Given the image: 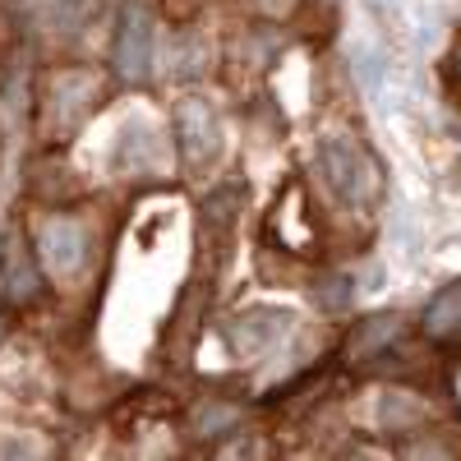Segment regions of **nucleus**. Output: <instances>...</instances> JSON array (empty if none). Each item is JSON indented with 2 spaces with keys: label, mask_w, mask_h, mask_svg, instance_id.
Instances as JSON below:
<instances>
[{
  "label": "nucleus",
  "mask_w": 461,
  "mask_h": 461,
  "mask_svg": "<svg viewBox=\"0 0 461 461\" xmlns=\"http://www.w3.org/2000/svg\"><path fill=\"white\" fill-rule=\"evenodd\" d=\"M452 60H456V79H461V47H456V56H452Z\"/></svg>",
  "instance_id": "obj_16"
},
{
  "label": "nucleus",
  "mask_w": 461,
  "mask_h": 461,
  "mask_svg": "<svg viewBox=\"0 0 461 461\" xmlns=\"http://www.w3.org/2000/svg\"><path fill=\"white\" fill-rule=\"evenodd\" d=\"M5 254H10V249H5V236H0V263H5Z\"/></svg>",
  "instance_id": "obj_17"
},
{
  "label": "nucleus",
  "mask_w": 461,
  "mask_h": 461,
  "mask_svg": "<svg viewBox=\"0 0 461 461\" xmlns=\"http://www.w3.org/2000/svg\"><path fill=\"white\" fill-rule=\"evenodd\" d=\"M240 203H245V185H221L217 194H208L203 208H199V240H203V249H208L212 263L226 254V240L236 236Z\"/></svg>",
  "instance_id": "obj_6"
},
{
  "label": "nucleus",
  "mask_w": 461,
  "mask_h": 461,
  "mask_svg": "<svg viewBox=\"0 0 461 461\" xmlns=\"http://www.w3.org/2000/svg\"><path fill=\"white\" fill-rule=\"evenodd\" d=\"M420 420H425V406H420L411 393H383V402H378V425L383 429L411 434V429H420Z\"/></svg>",
  "instance_id": "obj_11"
},
{
  "label": "nucleus",
  "mask_w": 461,
  "mask_h": 461,
  "mask_svg": "<svg viewBox=\"0 0 461 461\" xmlns=\"http://www.w3.org/2000/svg\"><path fill=\"white\" fill-rule=\"evenodd\" d=\"M37 291H42V282H37V263H32V254L14 240L10 254H5V295H10L14 304H28Z\"/></svg>",
  "instance_id": "obj_10"
},
{
  "label": "nucleus",
  "mask_w": 461,
  "mask_h": 461,
  "mask_svg": "<svg viewBox=\"0 0 461 461\" xmlns=\"http://www.w3.org/2000/svg\"><path fill=\"white\" fill-rule=\"evenodd\" d=\"M176 143H180L185 167H208L221 152V130H217V115L208 102L185 97L176 106Z\"/></svg>",
  "instance_id": "obj_5"
},
{
  "label": "nucleus",
  "mask_w": 461,
  "mask_h": 461,
  "mask_svg": "<svg viewBox=\"0 0 461 461\" xmlns=\"http://www.w3.org/2000/svg\"><path fill=\"white\" fill-rule=\"evenodd\" d=\"M351 295H356V286H351V277H323L319 286H314V300L323 304L328 314H341L346 304H351Z\"/></svg>",
  "instance_id": "obj_13"
},
{
  "label": "nucleus",
  "mask_w": 461,
  "mask_h": 461,
  "mask_svg": "<svg viewBox=\"0 0 461 461\" xmlns=\"http://www.w3.org/2000/svg\"><path fill=\"white\" fill-rule=\"evenodd\" d=\"M5 332H10V314L0 310V341H5Z\"/></svg>",
  "instance_id": "obj_15"
},
{
  "label": "nucleus",
  "mask_w": 461,
  "mask_h": 461,
  "mask_svg": "<svg viewBox=\"0 0 461 461\" xmlns=\"http://www.w3.org/2000/svg\"><path fill=\"white\" fill-rule=\"evenodd\" d=\"M286 332V314L277 310H249L240 314L236 323L226 328V341H230V351H236L240 360H258L273 351V341Z\"/></svg>",
  "instance_id": "obj_7"
},
{
  "label": "nucleus",
  "mask_w": 461,
  "mask_h": 461,
  "mask_svg": "<svg viewBox=\"0 0 461 461\" xmlns=\"http://www.w3.org/2000/svg\"><path fill=\"white\" fill-rule=\"evenodd\" d=\"M37 258L51 277H74L88 258V226L79 217H47L37 230Z\"/></svg>",
  "instance_id": "obj_2"
},
{
  "label": "nucleus",
  "mask_w": 461,
  "mask_h": 461,
  "mask_svg": "<svg viewBox=\"0 0 461 461\" xmlns=\"http://www.w3.org/2000/svg\"><path fill=\"white\" fill-rule=\"evenodd\" d=\"M102 106V84L93 69H51L42 79V134L51 143H65L74 139L88 121L93 111Z\"/></svg>",
  "instance_id": "obj_1"
},
{
  "label": "nucleus",
  "mask_w": 461,
  "mask_h": 461,
  "mask_svg": "<svg viewBox=\"0 0 461 461\" xmlns=\"http://www.w3.org/2000/svg\"><path fill=\"white\" fill-rule=\"evenodd\" d=\"M291 5H295V0H258L263 14H291Z\"/></svg>",
  "instance_id": "obj_14"
},
{
  "label": "nucleus",
  "mask_w": 461,
  "mask_h": 461,
  "mask_svg": "<svg viewBox=\"0 0 461 461\" xmlns=\"http://www.w3.org/2000/svg\"><path fill=\"white\" fill-rule=\"evenodd\" d=\"M402 337V319L397 314H369L351 328L346 337V356L351 360H369V356H383V346H393Z\"/></svg>",
  "instance_id": "obj_8"
},
{
  "label": "nucleus",
  "mask_w": 461,
  "mask_h": 461,
  "mask_svg": "<svg viewBox=\"0 0 461 461\" xmlns=\"http://www.w3.org/2000/svg\"><path fill=\"white\" fill-rule=\"evenodd\" d=\"M420 328H425L429 341H456L461 337V282L443 286L429 300V310H425V319H420Z\"/></svg>",
  "instance_id": "obj_9"
},
{
  "label": "nucleus",
  "mask_w": 461,
  "mask_h": 461,
  "mask_svg": "<svg viewBox=\"0 0 461 461\" xmlns=\"http://www.w3.org/2000/svg\"><path fill=\"white\" fill-rule=\"evenodd\" d=\"M236 429V406H221V402H203L194 415V434L199 438H221Z\"/></svg>",
  "instance_id": "obj_12"
},
{
  "label": "nucleus",
  "mask_w": 461,
  "mask_h": 461,
  "mask_svg": "<svg viewBox=\"0 0 461 461\" xmlns=\"http://www.w3.org/2000/svg\"><path fill=\"white\" fill-rule=\"evenodd\" d=\"M319 167H323V176L332 185V194L346 199V203L365 199L369 189H374V162L365 158L351 139H328L319 148Z\"/></svg>",
  "instance_id": "obj_4"
},
{
  "label": "nucleus",
  "mask_w": 461,
  "mask_h": 461,
  "mask_svg": "<svg viewBox=\"0 0 461 461\" xmlns=\"http://www.w3.org/2000/svg\"><path fill=\"white\" fill-rule=\"evenodd\" d=\"M115 74L125 84H148L152 74V10L130 0L115 28Z\"/></svg>",
  "instance_id": "obj_3"
}]
</instances>
